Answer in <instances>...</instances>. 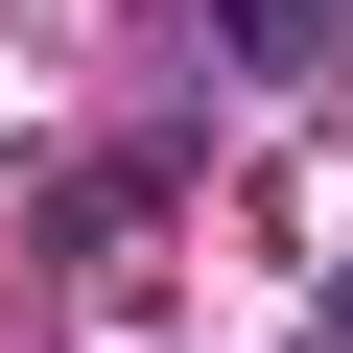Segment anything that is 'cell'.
I'll list each match as a JSON object with an SVG mask.
<instances>
[{"instance_id": "6da1fadb", "label": "cell", "mask_w": 353, "mask_h": 353, "mask_svg": "<svg viewBox=\"0 0 353 353\" xmlns=\"http://www.w3.org/2000/svg\"><path fill=\"white\" fill-rule=\"evenodd\" d=\"M212 24H236L259 71H306V48H353V0H212Z\"/></svg>"}]
</instances>
